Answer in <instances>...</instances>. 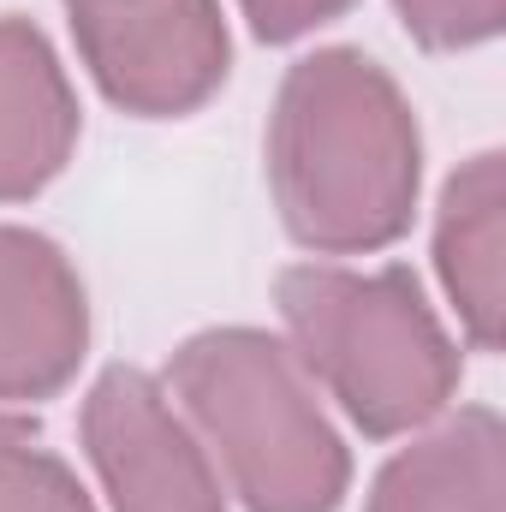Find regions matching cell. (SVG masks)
<instances>
[{"label": "cell", "instance_id": "6", "mask_svg": "<svg viewBox=\"0 0 506 512\" xmlns=\"http://www.w3.org/2000/svg\"><path fill=\"white\" fill-rule=\"evenodd\" d=\"M90 352V298L48 233L0 221V405L54 399Z\"/></svg>", "mask_w": 506, "mask_h": 512}, {"label": "cell", "instance_id": "11", "mask_svg": "<svg viewBox=\"0 0 506 512\" xmlns=\"http://www.w3.org/2000/svg\"><path fill=\"white\" fill-rule=\"evenodd\" d=\"M393 12L435 54L483 48V42L501 36V24H506V0H393Z\"/></svg>", "mask_w": 506, "mask_h": 512}, {"label": "cell", "instance_id": "9", "mask_svg": "<svg viewBox=\"0 0 506 512\" xmlns=\"http://www.w3.org/2000/svg\"><path fill=\"white\" fill-rule=\"evenodd\" d=\"M435 274L477 352H501L506 328V161L501 149L471 155L435 209Z\"/></svg>", "mask_w": 506, "mask_h": 512}, {"label": "cell", "instance_id": "10", "mask_svg": "<svg viewBox=\"0 0 506 512\" xmlns=\"http://www.w3.org/2000/svg\"><path fill=\"white\" fill-rule=\"evenodd\" d=\"M0 512H96L78 471L12 411H0Z\"/></svg>", "mask_w": 506, "mask_h": 512}, {"label": "cell", "instance_id": "1", "mask_svg": "<svg viewBox=\"0 0 506 512\" xmlns=\"http://www.w3.org/2000/svg\"><path fill=\"white\" fill-rule=\"evenodd\" d=\"M423 185V131L364 48H316L286 66L268 114V191L286 233L316 256L387 251Z\"/></svg>", "mask_w": 506, "mask_h": 512}, {"label": "cell", "instance_id": "8", "mask_svg": "<svg viewBox=\"0 0 506 512\" xmlns=\"http://www.w3.org/2000/svg\"><path fill=\"white\" fill-rule=\"evenodd\" d=\"M364 512H506V429L489 405L411 429L370 483Z\"/></svg>", "mask_w": 506, "mask_h": 512}, {"label": "cell", "instance_id": "4", "mask_svg": "<svg viewBox=\"0 0 506 512\" xmlns=\"http://www.w3.org/2000/svg\"><path fill=\"white\" fill-rule=\"evenodd\" d=\"M66 12L84 72L137 120H179L227 84L233 36L221 0H96Z\"/></svg>", "mask_w": 506, "mask_h": 512}, {"label": "cell", "instance_id": "12", "mask_svg": "<svg viewBox=\"0 0 506 512\" xmlns=\"http://www.w3.org/2000/svg\"><path fill=\"white\" fill-rule=\"evenodd\" d=\"M352 0H239L245 24H251L262 42H298L322 24H334Z\"/></svg>", "mask_w": 506, "mask_h": 512}, {"label": "cell", "instance_id": "5", "mask_svg": "<svg viewBox=\"0 0 506 512\" xmlns=\"http://www.w3.org/2000/svg\"><path fill=\"white\" fill-rule=\"evenodd\" d=\"M84 453L114 512H227V489L167 387L143 370H102L84 411Z\"/></svg>", "mask_w": 506, "mask_h": 512}, {"label": "cell", "instance_id": "3", "mask_svg": "<svg viewBox=\"0 0 506 512\" xmlns=\"http://www.w3.org/2000/svg\"><path fill=\"white\" fill-rule=\"evenodd\" d=\"M280 340L370 441H399L459 393V346L411 268L292 262L274 280Z\"/></svg>", "mask_w": 506, "mask_h": 512}, {"label": "cell", "instance_id": "7", "mask_svg": "<svg viewBox=\"0 0 506 512\" xmlns=\"http://www.w3.org/2000/svg\"><path fill=\"white\" fill-rule=\"evenodd\" d=\"M78 90L54 54V42L0 12V203H24L54 185L78 149Z\"/></svg>", "mask_w": 506, "mask_h": 512}, {"label": "cell", "instance_id": "2", "mask_svg": "<svg viewBox=\"0 0 506 512\" xmlns=\"http://www.w3.org/2000/svg\"><path fill=\"white\" fill-rule=\"evenodd\" d=\"M161 387L245 512H340L352 453L280 334L203 328L173 352Z\"/></svg>", "mask_w": 506, "mask_h": 512}, {"label": "cell", "instance_id": "13", "mask_svg": "<svg viewBox=\"0 0 506 512\" xmlns=\"http://www.w3.org/2000/svg\"><path fill=\"white\" fill-rule=\"evenodd\" d=\"M66 6H96V0H66Z\"/></svg>", "mask_w": 506, "mask_h": 512}]
</instances>
